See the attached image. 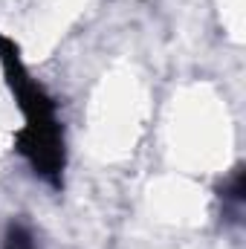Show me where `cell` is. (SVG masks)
<instances>
[{
	"mask_svg": "<svg viewBox=\"0 0 246 249\" xmlns=\"http://www.w3.org/2000/svg\"><path fill=\"white\" fill-rule=\"evenodd\" d=\"M6 249H35V244H32V235H29L26 229L15 226V229L9 232V244H6Z\"/></svg>",
	"mask_w": 246,
	"mask_h": 249,
	"instance_id": "cell-2",
	"label": "cell"
},
{
	"mask_svg": "<svg viewBox=\"0 0 246 249\" xmlns=\"http://www.w3.org/2000/svg\"><path fill=\"white\" fill-rule=\"evenodd\" d=\"M0 61L6 67L9 84L18 96L23 116H26V127L20 133V145H23L20 151L29 157V162L35 165L38 174L58 183V174L64 168V142L61 130H58V119H55V105L41 90V84H35L26 75L18 53L12 50V44L6 38H0Z\"/></svg>",
	"mask_w": 246,
	"mask_h": 249,
	"instance_id": "cell-1",
	"label": "cell"
}]
</instances>
